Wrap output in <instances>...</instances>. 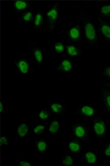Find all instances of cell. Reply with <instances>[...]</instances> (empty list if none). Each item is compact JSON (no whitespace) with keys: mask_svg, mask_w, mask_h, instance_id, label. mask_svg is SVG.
<instances>
[{"mask_svg":"<svg viewBox=\"0 0 110 166\" xmlns=\"http://www.w3.org/2000/svg\"><path fill=\"white\" fill-rule=\"evenodd\" d=\"M84 29L85 38L89 42H94L96 39V33L93 25L89 22H85L84 24Z\"/></svg>","mask_w":110,"mask_h":166,"instance_id":"cell-1","label":"cell"},{"mask_svg":"<svg viewBox=\"0 0 110 166\" xmlns=\"http://www.w3.org/2000/svg\"><path fill=\"white\" fill-rule=\"evenodd\" d=\"M58 4L56 5L47 13L48 28L50 30L52 29L55 26L58 19Z\"/></svg>","mask_w":110,"mask_h":166,"instance_id":"cell-2","label":"cell"},{"mask_svg":"<svg viewBox=\"0 0 110 166\" xmlns=\"http://www.w3.org/2000/svg\"><path fill=\"white\" fill-rule=\"evenodd\" d=\"M16 64L19 73L23 75H28L30 73L31 66L29 61L20 59L16 61Z\"/></svg>","mask_w":110,"mask_h":166,"instance_id":"cell-3","label":"cell"},{"mask_svg":"<svg viewBox=\"0 0 110 166\" xmlns=\"http://www.w3.org/2000/svg\"><path fill=\"white\" fill-rule=\"evenodd\" d=\"M94 129L96 134L98 136H102L106 132L105 124L104 122L101 120H98L95 123Z\"/></svg>","mask_w":110,"mask_h":166,"instance_id":"cell-4","label":"cell"},{"mask_svg":"<svg viewBox=\"0 0 110 166\" xmlns=\"http://www.w3.org/2000/svg\"><path fill=\"white\" fill-rule=\"evenodd\" d=\"M69 35L72 40L78 41L80 36V28L78 27L71 28L69 32Z\"/></svg>","mask_w":110,"mask_h":166,"instance_id":"cell-5","label":"cell"},{"mask_svg":"<svg viewBox=\"0 0 110 166\" xmlns=\"http://www.w3.org/2000/svg\"><path fill=\"white\" fill-rule=\"evenodd\" d=\"M102 95L105 106L110 113V93L104 88H102Z\"/></svg>","mask_w":110,"mask_h":166,"instance_id":"cell-6","label":"cell"},{"mask_svg":"<svg viewBox=\"0 0 110 166\" xmlns=\"http://www.w3.org/2000/svg\"><path fill=\"white\" fill-rule=\"evenodd\" d=\"M100 30L103 34L108 39H110V25L105 22L101 24Z\"/></svg>","mask_w":110,"mask_h":166,"instance_id":"cell-7","label":"cell"},{"mask_svg":"<svg viewBox=\"0 0 110 166\" xmlns=\"http://www.w3.org/2000/svg\"><path fill=\"white\" fill-rule=\"evenodd\" d=\"M33 54L35 61L38 64H41L43 60V54L41 49L37 48L34 49Z\"/></svg>","mask_w":110,"mask_h":166,"instance_id":"cell-8","label":"cell"},{"mask_svg":"<svg viewBox=\"0 0 110 166\" xmlns=\"http://www.w3.org/2000/svg\"><path fill=\"white\" fill-rule=\"evenodd\" d=\"M59 68L62 71L68 72H70L72 68L71 62L67 60H63L60 64Z\"/></svg>","mask_w":110,"mask_h":166,"instance_id":"cell-9","label":"cell"},{"mask_svg":"<svg viewBox=\"0 0 110 166\" xmlns=\"http://www.w3.org/2000/svg\"><path fill=\"white\" fill-rule=\"evenodd\" d=\"M15 9L18 11H21L26 9L28 6L27 2L23 1H17L14 3Z\"/></svg>","mask_w":110,"mask_h":166,"instance_id":"cell-10","label":"cell"},{"mask_svg":"<svg viewBox=\"0 0 110 166\" xmlns=\"http://www.w3.org/2000/svg\"><path fill=\"white\" fill-rule=\"evenodd\" d=\"M81 112L82 114L87 116H91L94 114V110L92 108L87 106L83 107Z\"/></svg>","mask_w":110,"mask_h":166,"instance_id":"cell-11","label":"cell"},{"mask_svg":"<svg viewBox=\"0 0 110 166\" xmlns=\"http://www.w3.org/2000/svg\"><path fill=\"white\" fill-rule=\"evenodd\" d=\"M85 157L88 163L89 164H94L96 162L97 157L93 153H87L85 155Z\"/></svg>","mask_w":110,"mask_h":166,"instance_id":"cell-12","label":"cell"},{"mask_svg":"<svg viewBox=\"0 0 110 166\" xmlns=\"http://www.w3.org/2000/svg\"><path fill=\"white\" fill-rule=\"evenodd\" d=\"M74 132L76 135L79 138L83 137L85 135L84 128L81 126H77L75 128Z\"/></svg>","mask_w":110,"mask_h":166,"instance_id":"cell-13","label":"cell"},{"mask_svg":"<svg viewBox=\"0 0 110 166\" xmlns=\"http://www.w3.org/2000/svg\"><path fill=\"white\" fill-rule=\"evenodd\" d=\"M28 129L25 124H21L18 127V132L19 135L21 137L25 136L28 132Z\"/></svg>","mask_w":110,"mask_h":166,"instance_id":"cell-14","label":"cell"},{"mask_svg":"<svg viewBox=\"0 0 110 166\" xmlns=\"http://www.w3.org/2000/svg\"><path fill=\"white\" fill-rule=\"evenodd\" d=\"M51 108L55 113L59 114L63 111L64 107L62 105L53 103L51 105Z\"/></svg>","mask_w":110,"mask_h":166,"instance_id":"cell-15","label":"cell"},{"mask_svg":"<svg viewBox=\"0 0 110 166\" xmlns=\"http://www.w3.org/2000/svg\"><path fill=\"white\" fill-rule=\"evenodd\" d=\"M69 148L72 152L76 153L80 150L81 147L78 143L75 142H72L69 144Z\"/></svg>","mask_w":110,"mask_h":166,"instance_id":"cell-16","label":"cell"},{"mask_svg":"<svg viewBox=\"0 0 110 166\" xmlns=\"http://www.w3.org/2000/svg\"><path fill=\"white\" fill-rule=\"evenodd\" d=\"M101 14L105 18H110V6H105L101 8Z\"/></svg>","mask_w":110,"mask_h":166,"instance_id":"cell-17","label":"cell"},{"mask_svg":"<svg viewBox=\"0 0 110 166\" xmlns=\"http://www.w3.org/2000/svg\"><path fill=\"white\" fill-rule=\"evenodd\" d=\"M59 127V123L58 121H54L51 124L49 127V131L52 133H55L58 132Z\"/></svg>","mask_w":110,"mask_h":166,"instance_id":"cell-18","label":"cell"},{"mask_svg":"<svg viewBox=\"0 0 110 166\" xmlns=\"http://www.w3.org/2000/svg\"><path fill=\"white\" fill-rule=\"evenodd\" d=\"M67 52L68 54L71 56H76L78 55V50L74 45H71L68 47Z\"/></svg>","mask_w":110,"mask_h":166,"instance_id":"cell-19","label":"cell"},{"mask_svg":"<svg viewBox=\"0 0 110 166\" xmlns=\"http://www.w3.org/2000/svg\"><path fill=\"white\" fill-rule=\"evenodd\" d=\"M43 17L40 13L37 14L34 20V26L35 28L39 27L42 23Z\"/></svg>","mask_w":110,"mask_h":166,"instance_id":"cell-20","label":"cell"},{"mask_svg":"<svg viewBox=\"0 0 110 166\" xmlns=\"http://www.w3.org/2000/svg\"><path fill=\"white\" fill-rule=\"evenodd\" d=\"M38 150L41 152H43L46 150L47 143L44 141H40L37 144Z\"/></svg>","mask_w":110,"mask_h":166,"instance_id":"cell-21","label":"cell"},{"mask_svg":"<svg viewBox=\"0 0 110 166\" xmlns=\"http://www.w3.org/2000/svg\"><path fill=\"white\" fill-rule=\"evenodd\" d=\"M62 163L65 165H71L73 164V160L71 156H68L63 159Z\"/></svg>","mask_w":110,"mask_h":166,"instance_id":"cell-22","label":"cell"},{"mask_svg":"<svg viewBox=\"0 0 110 166\" xmlns=\"http://www.w3.org/2000/svg\"><path fill=\"white\" fill-rule=\"evenodd\" d=\"M50 113L49 112L46 110H42L40 112L39 116L42 119H46L49 116Z\"/></svg>","mask_w":110,"mask_h":166,"instance_id":"cell-23","label":"cell"},{"mask_svg":"<svg viewBox=\"0 0 110 166\" xmlns=\"http://www.w3.org/2000/svg\"><path fill=\"white\" fill-rule=\"evenodd\" d=\"M55 50L59 53H62L64 50V47L63 44L61 43H57L55 45Z\"/></svg>","mask_w":110,"mask_h":166,"instance_id":"cell-24","label":"cell"},{"mask_svg":"<svg viewBox=\"0 0 110 166\" xmlns=\"http://www.w3.org/2000/svg\"><path fill=\"white\" fill-rule=\"evenodd\" d=\"M32 16V13L31 12H27L24 14L22 17V18L24 21L28 22L30 21Z\"/></svg>","mask_w":110,"mask_h":166,"instance_id":"cell-25","label":"cell"},{"mask_svg":"<svg viewBox=\"0 0 110 166\" xmlns=\"http://www.w3.org/2000/svg\"><path fill=\"white\" fill-rule=\"evenodd\" d=\"M44 126L40 125L37 127L34 130V132L36 134L38 135L41 134L44 130Z\"/></svg>","mask_w":110,"mask_h":166,"instance_id":"cell-26","label":"cell"},{"mask_svg":"<svg viewBox=\"0 0 110 166\" xmlns=\"http://www.w3.org/2000/svg\"><path fill=\"white\" fill-rule=\"evenodd\" d=\"M104 153L105 156H106L109 157L110 156V143L105 148Z\"/></svg>","mask_w":110,"mask_h":166,"instance_id":"cell-27","label":"cell"},{"mask_svg":"<svg viewBox=\"0 0 110 166\" xmlns=\"http://www.w3.org/2000/svg\"><path fill=\"white\" fill-rule=\"evenodd\" d=\"M8 139L5 137H2L1 138V146L8 144Z\"/></svg>","mask_w":110,"mask_h":166,"instance_id":"cell-28","label":"cell"},{"mask_svg":"<svg viewBox=\"0 0 110 166\" xmlns=\"http://www.w3.org/2000/svg\"><path fill=\"white\" fill-rule=\"evenodd\" d=\"M104 74L105 75L110 77V66L105 70Z\"/></svg>","mask_w":110,"mask_h":166,"instance_id":"cell-29","label":"cell"},{"mask_svg":"<svg viewBox=\"0 0 110 166\" xmlns=\"http://www.w3.org/2000/svg\"><path fill=\"white\" fill-rule=\"evenodd\" d=\"M19 165L21 166H30L31 164L28 162L22 161L19 163Z\"/></svg>","mask_w":110,"mask_h":166,"instance_id":"cell-30","label":"cell"},{"mask_svg":"<svg viewBox=\"0 0 110 166\" xmlns=\"http://www.w3.org/2000/svg\"><path fill=\"white\" fill-rule=\"evenodd\" d=\"M3 106L2 102H1V113L3 111Z\"/></svg>","mask_w":110,"mask_h":166,"instance_id":"cell-31","label":"cell"}]
</instances>
